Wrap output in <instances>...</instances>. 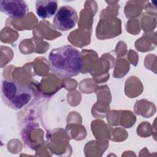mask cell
<instances>
[{"mask_svg":"<svg viewBox=\"0 0 157 157\" xmlns=\"http://www.w3.org/2000/svg\"><path fill=\"white\" fill-rule=\"evenodd\" d=\"M1 96L6 105L13 110H20L31 101L33 91L17 80L4 78L1 84Z\"/></svg>","mask_w":157,"mask_h":157,"instance_id":"obj_2","label":"cell"},{"mask_svg":"<svg viewBox=\"0 0 157 157\" xmlns=\"http://www.w3.org/2000/svg\"><path fill=\"white\" fill-rule=\"evenodd\" d=\"M0 10L12 18H22L28 12V6L22 0H1Z\"/></svg>","mask_w":157,"mask_h":157,"instance_id":"obj_4","label":"cell"},{"mask_svg":"<svg viewBox=\"0 0 157 157\" xmlns=\"http://www.w3.org/2000/svg\"><path fill=\"white\" fill-rule=\"evenodd\" d=\"M48 61L51 71L61 78L78 75L83 66L80 52L70 45L53 48L48 55Z\"/></svg>","mask_w":157,"mask_h":157,"instance_id":"obj_1","label":"cell"},{"mask_svg":"<svg viewBox=\"0 0 157 157\" xmlns=\"http://www.w3.org/2000/svg\"><path fill=\"white\" fill-rule=\"evenodd\" d=\"M58 2L56 0H37L36 1V11L39 17L50 18L58 10Z\"/></svg>","mask_w":157,"mask_h":157,"instance_id":"obj_5","label":"cell"},{"mask_svg":"<svg viewBox=\"0 0 157 157\" xmlns=\"http://www.w3.org/2000/svg\"><path fill=\"white\" fill-rule=\"evenodd\" d=\"M78 21L76 10L69 6L60 7L56 12L53 23L59 31H67L74 28Z\"/></svg>","mask_w":157,"mask_h":157,"instance_id":"obj_3","label":"cell"}]
</instances>
